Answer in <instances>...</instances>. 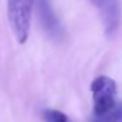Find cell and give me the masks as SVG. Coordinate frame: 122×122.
Listing matches in <instances>:
<instances>
[{
    "label": "cell",
    "instance_id": "cell-4",
    "mask_svg": "<svg viewBox=\"0 0 122 122\" xmlns=\"http://www.w3.org/2000/svg\"><path fill=\"white\" fill-rule=\"evenodd\" d=\"M36 5H37L38 19H40V22L45 33L55 41L62 40L64 36V30L58 16L54 12L50 0H37Z\"/></svg>",
    "mask_w": 122,
    "mask_h": 122
},
{
    "label": "cell",
    "instance_id": "cell-5",
    "mask_svg": "<svg viewBox=\"0 0 122 122\" xmlns=\"http://www.w3.org/2000/svg\"><path fill=\"white\" fill-rule=\"evenodd\" d=\"M42 118L45 122H74L67 114L56 109H45L42 112Z\"/></svg>",
    "mask_w": 122,
    "mask_h": 122
},
{
    "label": "cell",
    "instance_id": "cell-3",
    "mask_svg": "<svg viewBox=\"0 0 122 122\" xmlns=\"http://www.w3.org/2000/svg\"><path fill=\"white\" fill-rule=\"evenodd\" d=\"M98 11L104 30L108 37H113L121 24V4L118 0H89Z\"/></svg>",
    "mask_w": 122,
    "mask_h": 122
},
{
    "label": "cell",
    "instance_id": "cell-2",
    "mask_svg": "<svg viewBox=\"0 0 122 122\" xmlns=\"http://www.w3.org/2000/svg\"><path fill=\"white\" fill-rule=\"evenodd\" d=\"M93 97V117L105 116L117 105V85L109 76H97L91 84Z\"/></svg>",
    "mask_w": 122,
    "mask_h": 122
},
{
    "label": "cell",
    "instance_id": "cell-1",
    "mask_svg": "<svg viewBox=\"0 0 122 122\" xmlns=\"http://www.w3.org/2000/svg\"><path fill=\"white\" fill-rule=\"evenodd\" d=\"M34 3L36 0H7L8 21L19 43H25L29 38Z\"/></svg>",
    "mask_w": 122,
    "mask_h": 122
},
{
    "label": "cell",
    "instance_id": "cell-6",
    "mask_svg": "<svg viewBox=\"0 0 122 122\" xmlns=\"http://www.w3.org/2000/svg\"><path fill=\"white\" fill-rule=\"evenodd\" d=\"M91 122H122V102H118V105L105 116L93 117Z\"/></svg>",
    "mask_w": 122,
    "mask_h": 122
}]
</instances>
